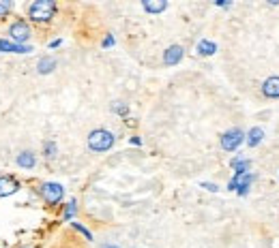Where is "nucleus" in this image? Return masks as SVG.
I'll return each mask as SVG.
<instances>
[{
    "instance_id": "f257e3e1",
    "label": "nucleus",
    "mask_w": 279,
    "mask_h": 248,
    "mask_svg": "<svg viewBox=\"0 0 279 248\" xmlns=\"http://www.w3.org/2000/svg\"><path fill=\"white\" fill-rule=\"evenodd\" d=\"M54 11H56L54 0H37V3L30 5L28 15H30V19H35V22H49V19L54 17Z\"/></svg>"
},
{
    "instance_id": "f03ea898",
    "label": "nucleus",
    "mask_w": 279,
    "mask_h": 248,
    "mask_svg": "<svg viewBox=\"0 0 279 248\" xmlns=\"http://www.w3.org/2000/svg\"><path fill=\"white\" fill-rule=\"evenodd\" d=\"M114 146V135L106 129H97L88 135V148L92 152H106Z\"/></svg>"
},
{
    "instance_id": "7ed1b4c3",
    "label": "nucleus",
    "mask_w": 279,
    "mask_h": 248,
    "mask_svg": "<svg viewBox=\"0 0 279 248\" xmlns=\"http://www.w3.org/2000/svg\"><path fill=\"white\" fill-rule=\"evenodd\" d=\"M9 35H11V39L17 45H22L24 41L30 39V26L24 22V19H17V22H13L11 26H9Z\"/></svg>"
},
{
    "instance_id": "20e7f679",
    "label": "nucleus",
    "mask_w": 279,
    "mask_h": 248,
    "mask_svg": "<svg viewBox=\"0 0 279 248\" xmlns=\"http://www.w3.org/2000/svg\"><path fill=\"white\" fill-rule=\"evenodd\" d=\"M243 131L241 129H232V131H228V133H223V137H221V148L223 150H228V152H232V150H236L243 143Z\"/></svg>"
},
{
    "instance_id": "39448f33",
    "label": "nucleus",
    "mask_w": 279,
    "mask_h": 248,
    "mask_svg": "<svg viewBox=\"0 0 279 248\" xmlns=\"http://www.w3.org/2000/svg\"><path fill=\"white\" fill-rule=\"evenodd\" d=\"M41 195H43V199L47 201V203H58L60 199H63V195H65V191H63V186L60 184H56V182H47V184H43V189H41Z\"/></svg>"
},
{
    "instance_id": "423d86ee",
    "label": "nucleus",
    "mask_w": 279,
    "mask_h": 248,
    "mask_svg": "<svg viewBox=\"0 0 279 248\" xmlns=\"http://www.w3.org/2000/svg\"><path fill=\"white\" fill-rule=\"evenodd\" d=\"M251 182H253V173H249V171H247V173H239V175H236V178L230 182L228 189H232V191L239 189V193H241V195H245L247 191H249Z\"/></svg>"
},
{
    "instance_id": "0eeeda50",
    "label": "nucleus",
    "mask_w": 279,
    "mask_h": 248,
    "mask_svg": "<svg viewBox=\"0 0 279 248\" xmlns=\"http://www.w3.org/2000/svg\"><path fill=\"white\" fill-rule=\"evenodd\" d=\"M181 58H183V47H181V45H172V47L165 49V54H163V62H165L168 67L179 65Z\"/></svg>"
},
{
    "instance_id": "6e6552de",
    "label": "nucleus",
    "mask_w": 279,
    "mask_h": 248,
    "mask_svg": "<svg viewBox=\"0 0 279 248\" xmlns=\"http://www.w3.org/2000/svg\"><path fill=\"white\" fill-rule=\"evenodd\" d=\"M262 92L266 97H271V99H279V77H268L264 81V86H262Z\"/></svg>"
},
{
    "instance_id": "1a4fd4ad",
    "label": "nucleus",
    "mask_w": 279,
    "mask_h": 248,
    "mask_svg": "<svg viewBox=\"0 0 279 248\" xmlns=\"http://www.w3.org/2000/svg\"><path fill=\"white\" fill-rule=\"evenodd\" d=\"M142 7L146 9L148 13H161L168 9V3H165V0H144Z\"/></svg>"
},
{
    "instance_id": "9d476101",
    "label": "nucleus",
    "mask_w": 279,
    "mask_h": 248,
    "mask_svg": "<svg viewBox=\"0 0 279 248\" xmlns=\"http://www.w3.org/2000/svg\"><path fill=\"white\" fill-rule=\"evenodd\" d=\"M17 191V182L13 178H0V197L13 195Z\"/></svg>"
},
{
    "instance_id": "9b49d317",
    "label": "nucleus",
    "mask_w": 279,
    "mask_h": 248,
    "mask_svg": "<svg viewBox=\"0 0 279 248\" xmlns=\"http://www.w3.org/2000/svg\"><path fill=\"white\" fill-rule=\"evenodd\" d=\"M54 69H56V60L52 58V56L41 58V60H39V65H37V71H39L41 75H47V73H52Z\"/></svg>"
},
{
    "instance_id": "f8f14e48",
    "label": "nucleus",
    "mask_w": 279,
    "mask_h": 248,
    "mask_svg": "<svg viewBox=\"0 0 279 248\" xmlns=\"http://www.w3.org/2000/svg\"><path fill=\"white\" fill-rule=\"evenodd\" d=\"M0 51H15V54H28L30 47H26V45H17V43H7V41H0Z\"/></svg>"
},
{
    "instance_id": "ddd939ff",
    "label": "nucleus",
    "mask_w": 279,
    "mask_h": 248,
    "mask_svg": "<svg viewBox=\"0 0 279 248\" xmlns=\"http://www.w3.org/2000/svg\"><path fill=\"white\" fill-rule=\"evenodd\" d=\"M262 137H264V131H262L260 127H256V129H251V131H249V135H247V143H249L251 148H256L258 143L262 141Z\"/></svg>"
},
{
    "instance_id": "4468645a",
    "label": "nucleus",
    "mask_w": 279,
    "mask_h": 248,
    "mask_svg": "<svg viewBox=\"0 0 279 248\" xmlns=\"http://www.w3.org/2000/svg\"><path fill=\"white\" fill-rule=\"evenodd\" d=\"M17 165H19V167H26V169L35 167V154L33 152H22L17 157Z\"/></svg>"
},
{
    "instance_id": "2eb2a0df",
    "label": "nucleus",
    "mask_w": 279,
    "mask_h": 248,
    "mask_svg": "<svg viewBox=\"0 0 279 248\" xmlns=\"http://www.w3.org/2000/svg\"><path fill=\"white\" fill-rule=\"evenodd\" d=\"M198 51H200L202 56H213L215 51H217V45L211 43V41H200V43H198Z\"/></svg>"
},
{
    "instance_id": "dca6fc26",
    "label": "nucleus",
    "mask_w": 279,
    "mask_h": 248,
    "mask_svg": "<svg viewBox=\"0 0 279 248\" xmlns=\"http://www.w3.org/2000/svg\"><path fill=\"white\" fill-rule=\"evenodd\" d=\"M232 167L236 169V175H239V173H247V169H249V161L234 159V161H232Z\"/></svg>"
},
{
    "instance_id": "f3484780",
    "label": "nucleus",
    "mask_w": 279,
    "mask_h": 248,
    "mask_svg": "<svg viewBox=\"0 0 279 248\" xmlns=\"http://www.w3.org/2000/svg\"><path fill=\"white\" fill-rule=\"evenodd\" d=\"M54 154H56V143H54V141H47V143H45V157L52 159Z\"/></svg>"
},
{
    "instance_id": "a211bd4d",
    "label": "nucleus",
    "mask_w": 279,
    "mask_h": 248,
    "mask_svg": "<svg viewBox=\"0 0 279 248\" xmlns=\"http://www.w3.org/2000/svg\"><path fill=\"white\" fill-rule=\"evenodd\" d=\"M75 214V201H69L67 205V212H65V219H71V216Z\"/></svg>"
},
{
    "instance_id": "6ab92c4d",
    "label": "nucleus",
    "mask_w": 279,
    "mask_h": 248,
    "mask_svg": "<svg viewBox=\"0 0 279 248\" xmlns=\"http://www.w3.org/2000/svg\"><path fill=\"white\" fill-rule=\"evenodd\" d=\"M9 11H11V3H9V0H7V3H0V17L7 15Z\"/></svg>"
},
{
    "instance_id": "aec40b11",
    "label": "nucleus",
    "mask_w": 279,
    "mask_h": 248,
    "mask_svg": "<svg viewBox=\"0 0 279 248\" xmlns=\"http://www.w3.org/2000/svg\"><path fill=\"white\" fill-rule=\"evenodd\" d=\"M73 227H75L78 231H82V233L86 235V240H92V235H90V231H88V229H84V227H82V225H78V223H73Z\"/></svg>"
},
{
    "instance_id": "412c9836",
    "label": "nucleus",
    "mask_w": 279,
    "mask_h": 248,
    "mask_svg": "<svg viewBox=\"0 0 279 248\" xmlns=\"http://www.w3.org/2000/svg\"><path fill=\"white\" fill-rule=\"evenodd\" d=\"M202 186H204V189H206V191H213V193L217 191V186H215V184H209V182H204Z\"/></svg>"
},
{
    "instance_id": "4be33fe9",
    "label": "nucleus",
    "mask_w": 279,
    "mask_h": 248,
    "mask_svg": "<svg viewBox=\"0 0 279 248\" xmlns=\"http://www.w3.org/2000/svg\"><path fill=\"white\" fill-rule=\"evenodd\" d=\"M101 248H118L116 244H106V246H101Z\"/></svg>"
}]
</instances>
